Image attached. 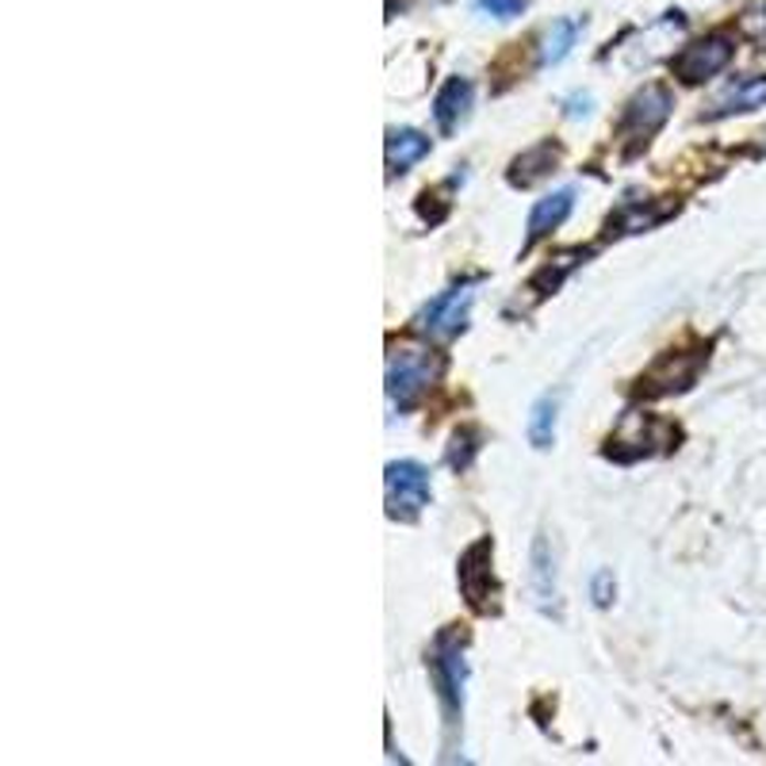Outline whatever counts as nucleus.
Returning <instances> with one entry per match:
<instances>
[{
    "mask_svg": "<svg viewBox=\"0 0 766 766\" xmlns=\"http://www.w3.org/2000/svg\"><path fill=\"white\" fill-rule=\"evenodd\" d=\"M441 376V357L418 345H399L387 360V395L395 407H414V399Z\"/></svg>",
    "mask_w": 766,
    "mask_h": 766,
    "instance_id": "1",
    "label": "nucleus"
},
{
    "mask_svg": "<svg viewBox=\"0 0 766 766\" xmlns=\"http://www.w3.org/2000/svg\"><path fill=\"white\" fill-rule=\"evenodd\" d=\"M490 560H495V544H490V537H479L475 544L464 548V555L456 563L460 591H464L467 606L475 613L498 609V583H495V571H490Z\"/></svg>",
    "mask_w": 766,
    "mask_h": 766,
    "instance_id": "2",
    "label": "nucleus"
},
{
    "mask_svg": "<svg viewBox=\"0 0 766 766\" xmlns=\"http://www.w3.org/2000/svg\"><path fill=\"white\" fill-rule=\"evenodd\" d=\"M675 108V96L667 93L663 85H648L644 93H636L633 100L625 104V116H621V139L628 142L625 153H636L640 147H648V139L667 123Z\"/></svg>",
    "mask_w": 766,
    "mask_h": 766,
    "instance_id": "3",
    "label": "nucleus"
},
{
    "mask_svg": "<svg viewBox=\"0 0 766 766\" xmlns=\"http://www.w3.org/2000/svg\"><path fill=\"white\" fill-rule=\"evenodd\" d=\"M387 490V514L399 521H414L430 506V472L414 460H395L384 475Z\"/></svg>",
    "mask_w": 766,
    "mask_h": 766,
    "instance_id": "4",
    "label": "nucleus"
},
{
    "mask_svg": "<svg viewBox=\"0 0 766 766\" xmlns=\"http://www.w3.org/2000/svg\"><path fill=\"white\" fill-rule=\"evenodd\" d=\"M430 671H433V687H438V701H441V713H445V724L453 729L464 713V656H460V644H456V633H445L438 640V651L430 659Z\"/></svg>",
    "mask_w": 766,
    "mask_h": 766,
    "instance_id": "5",
    "label": "nucleus"
},
{
    "mask_svg": "<svg viewBox=\"0 0 766 766\" xmlns=\"http://www.w3.org/2000/svg\"><path fill=\"white\" fill-rule=\"evenodd\" d=\"M736 54V43L729 35H705V39H693L690 46H682L679 54L671 58V74L687 85H701V80L716 77L724 66L732 62Z\"/></svg>",
    "mask_w": 766,
    "mask_h": 766,
    "instance_id": "6",
    "label": "nucleus"
},
{
    "mask_svg": "<svg viewBox=\"0 0 766 766\" xmlns=\"http://www.w3.org/2000/svg\"><path fill=\"white\" fill-rule=\"evenodd\" d=\"M701 365H705V353L690 349V353H667L648 376H644V391L648 395H671V391H687V387L698 380Z\"/></svg>",
    "mask_w": 766,
    "mask_h": 766,
    "instance_id": "7",
    "label": "nucleus"
},
{
    "mask_svg": "<svg viewBox=\"0 0 766 766\" xmlns=\"http://www.w3.org/2000/svg\"><path fill=\"white\" fill-rule=\"evenodd\" d=\"M467 306H472V284H456L449 292H441L438 300L422 311V330L433 337H453L456 330H464Z\"/></svg>",
    "mask_w": 766,
    "mask_h": 766,
    "instance_id": "8",
    "label": "nucleus"
},
{
    "mask_svg": "<svg viewBox=\"0 0 766 766\" xmlns=\"http://www.w3.org/2000/svg\"><path fill=\"white\" fill-rule=\"evenodd\" d=\"M467 108H472V80L467 77H449L445 88L433 100V119L445 134H453L460 123H464Z\"/></svg>",
    "mask_w": 766,
    "mask_h": 766,
    "instance_id": "9",
    "label": "nucleus"
},
{
    "mask_svg": "<svg viewBox=\"0 0 766 766\" xmlns=\"http://www.w3.org/2000/svg\"><path fill=\"white\" fill-rule=\"evenodd\" d=\"M571 207H575V192H571V188L537 199V207L529 212V241H540L544 234L563 227V223H568V215H571Z\"/></svg>",
    "mask_w": 766,
    "mask_h": 766,
    "instance_id": "10",
    "label": "nucleus"
},
{
    "mask_svg": "<svg viewBox=\"0 0 766 766\" xmlns=\"http://www.w3.org/2000/svg\"><path fill=\"white\" fill-rule=\"evenodd\" d=\"M555 165H560V150H555L552 142L533 147L510 165V184H514V188H529V184L544 181L548 173H555Z\"/></svg>",
    "mask_w": 766,
    "mask_h": 766,
    "instance_id": "11",
    "label": "nucleus"
},
{
    "mask_svg": "<svg viewBox=\"0 0 766 766\" xmlns=\"http://www.w3.org/2000/svg\"><path fill=\"white\" fill-rule=\"evenodd\" d=\"M430 153V139L422 131H391L387 134V169L391 173H407L414 161Z\"/></svg>",
    "mask_w": 766,
    "mask_h": 766,
    "instance_id": "12",
    "label": "nucleus"
},
{
    "mask_svg": "<svg viewBox=\"0 0 766 766\" xmlns=\"http://www.w3.org/2000/svg\"><path fill=\"white\" fill-rule=\"evenodd\" d=\"M533 591H537V602L544 613L555 609V563H552V552H548V540L537 537L533 544Z\"/></svg>",
    "mask_w": 766,
    "mask_h": 766,
    "instance_id": "13",
    "label": "nucleus"
},
{
    "mask_svg": "<svg viewBox=\"0 0 766 766\" xmlns=\"http://www.w3.org/2000/svg\"><path fill=\"white\" fill-rule=\"evenodd\" d=\"M766 104V77H747L716 104V116H732V111H755Z\"/></svg>",
    "mask_w": 766,
    "mask_h": 766,
    "instance_id": "14",
    "label": "nucleus"
},
{
    "mask_svg": "<svg viewBox=\"0 0 766 766\" xmlns=\"http://www.w3.org/2000/svg\"><path fill=\"white\" fill-rule=\"evenodd\" d=\"M555 410H560L555 395H544L533 407V414H529V445L533 449H548L555 441Z\"/></svg>",
    "mask_w": 766,
    "mask_h": 766,
    "instance_id": "15",
    "label": "nucleus"
},
{
    "mask_svg": "<svg viewBox=\"0 0 766 766\" xmlns=\"http://www.w3.org/2000/svg\"><path fill=\"white\" fill-rule=\"evenodd\" d=\"M579 39V23L575 20H555L552 31L544 35V51H540V62L544 66H555V62H563L571 54V46H575Z\"/></svg>",
    "mask_w": 766,
    "mask_h": 766,
    "instance_id": "16",
    "label": "nucleus"
},
{
    "mask_svg": "<svg viewBox=\"0 0 766 766\" xmlns=\"http://www.w3.org/2000/svg\"><path fill=\"white\" fill-rule=\"evenodd\" d=\"M475 441H479V433H475V430H456V433H453V445H449V467L464 472V467L472 464L475 449H479Z\"/></svg>",
    "mask_w": 766,
    "mask_h": 766,
    "instance_id": "17",
    "label": "nucleus"
},
{
    "mask_svg": "<svg viewBox=\"0 0 766 766\" xmlns=\"http://www.w3.org/2000/svg\"><path fill=\"white\" fill-rule=\"evenodd\" d=\"M521 4H526V0H479L483 12L498 15V20H510V15H518Z\"/></svg>",
    "mask_w": 766,
    "mask_h": 766,
    "instance_id": "18",
    "label": "nucleus"
},
{
    "mask_svg": "<svg viewBox=\"0 0 766 766\" xmlns=\"http://www.w3.org/2000/svg\"><path fill=\"white\" fill-rule=\"evenodd\" d=\"M613 598V575L609 571H598L594 575V606H609Z\"/></svg>",
    "mask_w": 766,
    "mask_h": 766,
    "instance_id": "19",
    "label": "nucleus"
}]
</instances>
